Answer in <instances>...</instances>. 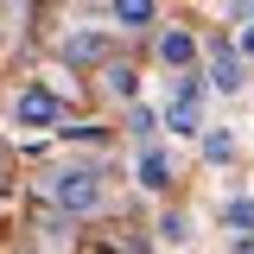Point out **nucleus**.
Returning a JSON list of instances; mask_svg holds the SVG:
<instances>
[{
	"label": "nucleus",
	"instance_id": "f257e3e1",
	"mask_svg": "<svg viewBox=\"0 0 254 254\" xmlns=\"http://www.w3.org/2000/svg\"><path fill=\"white\" fill-rule=\"evenodd\" d=\"M45 197L64 216H89V210H102V172L95 165H58V172H45Z\"/></svg>",
	"mask_w": 254,
	"mask_h": 254
},
{
	"label": "nucleus",
	"instance_id": "f03ea898",
	"mask_svg": "<svg viewBox=\"0 0 254 254\" xmlns=\"http://www.w3.org/2000/svg\"><path fill=\"white\" fill-rule=\"evenodd\" d=\"M203 89H210V76H178V89H172V102H165V127L178 133V140H190V133H203Z\"/></svg>",
	"mask_w": 254,
	"mask_h": 254
},
{
	"label": "nucleus",
	"instance_id": "7ed1b4c3",
	"mask_svg": "<svg viewBox=\"0 0 254 254\" xmlns=\"http://www.w3.org/2000/svg\"><path fill=\"white\" fill-rule=\"evenodd\" d=\"M13 121L19 127H58L64 121V102L45 89V83H26V89L13 95Z\"/></svg>",
	"mask_w": 254,
	"mask_h": 254
},
{
	"label": "nucleus",
	"instance_id": "20e7f679",
	"mask_svg": "<svg viewBox=\"0 0 254 254\" xmlns=\"http://www.w3.org/2000/svg\"><path fill=\"white\" fill-rule=\"evenodd\" d=\"M242 83H248V58H242V45H216V51H210V89L235 95Z\"/></svg>",
	"mask_w": 254,
	"mask_h": 254
},
{
	"label": "nucleus",
	"instance_id": "39448f33",
	"mask_svg": "<svg viewBox=\"0 0 254 254\" xmlns=\"http://www.w3.org/2000/svg\"><path fill=\"white\" fill-rule=\"evenodd\" d=\"M108 51H115L108 32H70V38H64V64H70V70H83V64H108Z\"/></svg>",
	"mask_w": 254,
	"mask_h": 254
},
{
	"label": "nucleus",
	"instance_id": "423d86ee",
	"mask_svg": "<svg viewBox=\"0 0 254 254\" xmlns=\"http://www.w3.org/2000/svg\"><path fill=\"white\" fill-rule=\"evenodd\" d=\"M159 64H165V70H190V64H197V38H190L185 26H165L159 32Z\"/></svg>",
	"mask_w": 254,
	"mask_h": 254
},
{
	"label": "nucleus",
	"instance_id": "0eeeda50",
	"mask_svg": "<svg viewBox=\"0 0 254 254\" xmlns=\"http://www.w3.org/2000/svg\"><path fill=\"white\" fill-rule=\"evenodd\" d=\"M140 185L146 190H172V153L165 146H146L140 153Z\"/></svg>",
	"mask_w": 254,
	"mask_h": 254
},
{
	"label": "nucleus",
	"instance_id": "6e6552de",
	"mask_svg": "<svg viewBox=\"0 0 254 254\" xmlns=\"http://www.w3.org/2000/svg\"><path fill=\"white\" fill-rule=\"evenodd\" d=\"M102 89L115 95V102H133V95H140V76H133V64H108V70H102Z\"/></svg>",
	"mask_w": 254,
	"mask_h": 254
},
{
	"label": "nucleus",
	"instance_id": "1a4fd4ad",
	"mask_svg": "<svg viewBox=\"0 0 254 254\" xmlns=\"http://www.w3.org/2000/svg\"><path fill=\"white\" fill-rule=\"evenodd\" d=\"M153 0H115V19H121V32H146L153 26Z\"/></svg>",
	"mask_w": 254,
	"mask_h": 254
},
{
	"label": "nucleus",
	"instance_id": "9d476101",
	"mask_svg": "<svg viewBox=\"0 0 254 254\" xmlns=\"http://www.w3.org/2000/svg\"><path fill=\"white\" fill-rule=\"evenodd\" d=\"M222 229L229 235H254V197H229L222 203Z\"/></svg>",
	"mask_w": 254,
	"mask_h": 254
},
{
	"label": "nucleus",
	"instance_id": "9b49d317",
	"mask_svg": "<svg viewBox=\"0 0 254 254\" xmlns=\"http://www.w3.org/2000/svg\"><path fill=\"white\" fill-rule=\"evenodd\" d=\"M159 242H165V248H185V242H190V216L165 210V216H159Z\"/></svg>",
	"mask_w": 254,
	"mask_h": 254
},
{
	"label": "nucleus",
	"instance_id": "f8f14e48",
	"mask_svg": "<svg viewBox=\"0 0 254 254\" xmlns=\"http://www.w3.org/2000/svg\"><path fill=\"white\" fill-rule=\"evenodd\" d=\"M203 159H210V165H222V159H235V133H222V127H210V133H203Z\"/></svg>",
	"mask_w": 254,
	"mask_h": 254
},
{
	"label": "nucleus",
	"instance_id": "ddd939ff",
	"mask_svg": "<svg viewBox=\"0 0 254 254\" xmlns=\"http://www.w3.org/2000/svg\"><path fill=\"white\" fill-rule=\"evenodd\" d=\"M153 108H127V133H140V140H146V133H153Z\"/></svg>",
	"mask_w": 254,
	"mask_h": 254
},
{
	"label": "nucleus",
	"instance_id": "4468645a",
	"mask_svg": "<svg viewBox=\"0 0 254 254\" xmlns=\"http://www.w3.org/2000/svg\"><path fill=\"white\" fill-rule=\"evenodd\" d=\"M235 45H242V58H254V19L242 26V38H235Z\"/></svg>",
	"mask_w": 254,
	"mask_h": 254
},
{
	"label": "nucleus",
	"instance_id": "2eb2a0df",
	"mask_svg": "<svg viewBox=\"0 0 254 254\" xmlns=\"http://www.w3.org/2000/svg\"><path fill=\"white\" fill-rule=\"evenodd\" d=\"M229 254H254V235H235V248Z\"/></svg>",
	"mask_w": 254,
	"mask_h": 254
},
{
	"label": "nucleus",
	"instance_id": "dca6fc26",
	"mask_svg": "<svg viewBox=\"0 0 254 254\" xmlns=\"http://www.w3.org/2000/svg\"><path fill=\"white\" fill-rule=\"evenodd\" d=\"M89 254H121V248H89Z\"/></svg>",
	"mask_w": 254,
	"mask_h": 254
},
{
	"label": "nucleus",
	"instance_id": "f3484780",
	"mask_svg": "<svg viewBox=\"0 0 254 254\" xmlns=\"http://www.w3.org/2000/svg\"><path fill=\"white\" fill-rule=\"evenodd\" d=\"M0 197H6V185H0Z\"/></svg>",
	"mask_w": 254,
	"mask_h": 254
}]
</instances>
